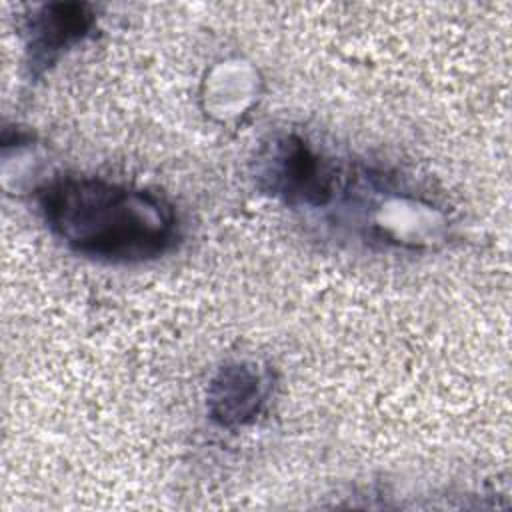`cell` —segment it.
Listing matches in <instances>:
<instances>
[{
  "mask_svg": "<svg viewBox=\"0 0 512 512\" xmlns=\"http://www.w3.org/2000/svg\"><path fill=\"white\" fill-rule=\"evenodd\" d=\"M352 162L298 130H276L256 150L252 174L256 188L272 200L326 218L348 184Z\"/></svg>",
  "mask_w": 512,
  "mask_h": 512,
  "instance_id": "7a4b0ae2",
  "label": "cell"
},
{
  "mask_svg": "<svg viewBox=\"0 0 512 512\" xmlns=\"http://www.w3.org/2000/svg\"><path fill=\"white\" fill-rule=\"evenodd\" d=\"M272 392V374L252 360H232L216 370L206 390L208 418L226 430L252 424Z\"/></svg>",
  "mask_w": 512,
  "mask_h": 512,
  "instance_id": "277c9868",
  "label": "cell"
},
{
  "mask_svg": "<svg viewBox=\"0 0 512 512\" xmlns=\"http://www.w3.org/2000/svg\"><path fill=\"white\" fill-rule=\"evenodd\" d=\"M34 204L64 248L104 264L158 260L182 236L178 212L166 196L102 176H52L34 190Z\"/></svg>",
  "mask_w": 512,
  "mask_h": 512,
  "instance_id": "6da1fadb",
  "label": "cell"
},
{
  "mask_svg": "<svg viewBox=\"0 0 512 512\" xmlns=\"http://www.w3.org/2000/svg\"><path fill=\"white\" fill-rule=\"evenodd\" d=\"M94 6L80 2H48L22 18L24 66L30 78H42L70 50L96 32Z\"/></svg>",
  "mask_w": 512,
  "mask_h": 512,
  "instance_id": "3957f363",
  "label": "cell"
}]
</instances>
